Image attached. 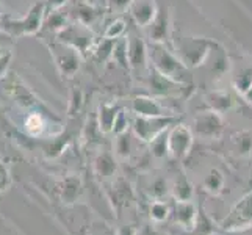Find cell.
Returning <instances> with one entry per match:
<instances>
[{
    "instance_id": "obj_29",
    "label": "cell",
    "mask_w": 252,
    "mask_h": 235,
    "mask_svg": "<svg viewBox=\"0 0 252 235\" xmlns=\"http://www.w3.org/2000/svg\"><path fill=\"white\" fill-rule=\"evenodd\" d=\"M130 127V119H128V115L126 113V110L121 108L118 116H116V121H115V129H113V132L121 135V134H126Z\"/></svg>"
},
{
    "instance_id": "obj_5",
    "label": "cell",
    "mask_w": 252,
    "mask_h": 235,
    "mask_svg": "<svg viewBox=\"0 0 252 235\" xmlns=\"http://www.w3.org/2000/svg\"><path fill=\"white\" fill-rule=\"evenodd\" d=\"M176 123L172 116H135L132 121V130L135 136L144 143H151L158 135L166 132Z\"/></svg>"
},
{
    "instance_id": "obj_6",
    "label": "cell",
    "mask_w": 252,
    "mask_h": 235,
    "mask_svg": "<svg viewBox=\"0 0 252 235\" xmlns=\"http://www.w3.org/2000/svg\"><path fill=\"white\" fill-rule=\"evenodd\" d=\"M128 69L132 71H146L149 69V44L143 39L136 29H128L126 33Z\"/></svg>"
},
{
    "instance_id": "obj_3",
    "label": "cell",
    "mask_w": 252,
    "mask_h": 235,
    "mask_svg": "<svg viewBox=\"0 0 252 235\" xmlns=\"http://www.w3.org/2000/svg\"><path fill=\"white\" fill-rule=\"evenodd\" d=\"M50 52V57L54 60L58 74L64 80H71L80 71L82 66V54L72 46H67L58 39L44 41Z\"/></svg>"
},
{
    "instance_id": "obj_21",
    "label": "cell",
    "mask_w": 252,
    "mask_h": 235,
    "mask_svg": "<svg viewBox=\"0 0 252 235\" xmlns=\"http://www.w3.org/2000/svg\"><path fill=\"white\" fill-rule=\"evenodd\" d=\"M222 185H224V176L222 172L220 169H210L208 171V174L205 176L204 179V187L207 191H210V193L213 195H218L220 191L222 190Z\"/></svg>"
},
{
    "instance_id": "obj_17",
    "label": "cell",
    "mask_w": 252,
    "mask_h": 235,
    "mask_svg": "<svg viewBox=\"0 0 252 235\" xmlns=\"http://www.w3.org/2000/svg\"><path fill=\"white\" fill-rule=\"evenodd\" d=\"M196 218H197V212L193 204L189 201H177L176 210H174V220H176V223H179L187 229H193Z\"/></svg>"
},
{
    "instance_id": "obj_9",
    "label": "cell",
    "mask_w": 252,
    "mask_h": 235,
    "mask_svg": "<svg viewBox=\"0 0 252 235\" xmlns=\"http://www.w3.org/2000/svg\"><path fill=\"white\" fill-rule=\"evenodd\" d=\"M169 155L176 160H184L193 146V130L185 124H177L169 129L168 134Z\"/></svg>"
},
{
    "instance_id": "obj_32",
    "label": "cell",
    "mask_w": 252,
    "mask_h": 235,
    "mask_svg": "<svg viewBox=\"0 0 252 235\" xmlns=\"http://www.w3.org/2000/svg\"><path fill=\"white\" fill-rule=\"evenodd\" d=\"M13 54H6L0 57V78H3L8 74V69H10V63H11Z\"/></svg>"
},
{
    "instance_id": "obj_30",
    "label": "cell",
    "mask_w": 252,
    "mask_h": 235,
    "mask_svg": "<svg viewBox=\"0 0 252 235\" xmlns=\"http://www.w3.org/2000/svg\"><path fill=\"white\" fill-rule=\"evenodd\" d=\"M83 103V91L80 86H72L69 94V111H77Z\"/></svg>"
},
{
    "instance_id": "obj_20",
    "label": "cell",
    "mask_w": 252,
    "mask_h": 235,
    "mask_svg": "<svg viewBox=\"0 0 252 235\" xmlns=\"http://www.w3.org/2000/svg\"><path fill=\"white\" fill-rule=\"evenodd\" d=\"M128 30V25L126 22V19H123V17H116L115 21H111L108 25L105 32H103V38L107 39H121L126 36V33Z\"/></svg>"
},
{
    "instance_id": "obj_26",
    "label": "cell",
    "mask_w": 252,
    "mask_h": 235,
    "mask_svg": "<svg viewBox=\"0 0 252 235\" xmlns=\"http://www.w3.org/2000/svg\"><path fill=\"white\" fill-rule=\"evenodd\" d=\"M213 232V224L208 221V218L204 215H197L196 223L193 226V234L194 235H210Z\"/></svg>"
},
{
    "instance_id": "obj_22",
    "label": "cell",
    "mask_w": 252,
    "mask_h": 235,
    "mask_svg": "<svg viewBox=\"0 0 252 235\" xmlns=\"http://www.w3.org/2000/svg\"><path fill=\"white\" fill-rule=\"evenodd\" d=\"M168 134L169 130L163 132L161 135H158L155 140H152L151 144V154L155 157V159H164V157L169 155V144H168Z\"/></svg>"
},
{
    "instance_id": "obj_4",
    "label": "cell",
    "mask_w": 252,
    "mask_h": 235,
    "mask_svg": "<svg viewBox=\"0 0 252 235\" xmlns=\"http://www.w3.org/2000/svg\"><path fill=\"white\" fill-rule=\"evenodd\" d=\"M212 46L213 42L205 38H179L174 41V52L191 69L204 65Z\"/></svg>"
},
{
    "instance_id": "obj_28",
    "label": "cell",
    "mask_w": 252,
    "mask_h": 235,
    "mask_svg": "<svg viewBox=\"0 0 252 235\" xmlns=\"http://www.w3.org/2000/svg\"><path fill=\"white\" fill-rule=\"evenodd\" d=\"M14 50V38L10 33L0 29V57L6 54H13Z\"/></svg>"
},
{
    "instance_id": "obj_19",
    "label": "cell",
    "mask_w": 252,
    "mask_h": 235,
    "mask_svg": "<svg viewBox=\"0 0 252 235\" xmlns=\"http://www.w3.org/2000/svg\"><path fill=\"white\" fill-rule=\"evenodd\" d=\"M232 149L237 155L245 157L249 155L252 151V132L249 130H241V132H237L235 135H232Z\"/></svg>"
},
{
    "instance_id": "obj_18",
    "label": "cell",
    "mask_w": 252,
    "mask_h": 235,
    "mask_svg": "<svg viewBox=\"0 0 252 235\" xmlns=\"http://www.w3.org/2000/svg\"><path fill=\"white\" fill-rule=\"evenodd\" d=\"M121 108H118L115 103H102L99 108V124L103 132H113L115 129V121Z\"/></svg>"
},
{
    "instance_id": "obj_14",
    "label": "cell",
    "mask_w": 252,
    "mask_h": 235,
    "mask_svg": "<svg viewBox=\"0 0 252 235\" xmlns=\"http://www.w3.org/2000/svg\"><path fill=\"white\" fill-rule=\"evenodd\" d=\"M67 25H69V14L67 13H62V10H55L52 13H47L44 24H42V29H41L38 36H41L44 41L57 39L58 34L62 33Z\"/></svg>"
},
{
    "instance_id": "obj_1",
    "label": "cell",
    "mask_w": 252,
    "mask_h": 235,
    "mask_svg": "<svg viewBox=\"0 0 252 235\" xmlns=\"http://www.w3.org/2000/svg\"><path fill=\"white\" fill-rule=\"evenodd\" d=\"M149 62L155 71L166 75L171 80L177 82L184 86L191 85L189 67L182 62L174 50L168 49L166 44L151 42L149 44Z\"/></svg>"
},
{
    "instance_id": "obj_15",
    "label": "cell",
    "mask_w": 252,
    "mask_h": 235,
    "mask_svg": "<svg viewBox=\"0 0 252 235\" xmlns=\"http://www.w3.org/2000/svg\"><path fill=\"white\" fill-rule=\"evenodd\" d=\"M132 110L135 116H171L154 96H136L132 101Z\"/></svg>"
},
{
    "instance_id": "obj_25",
    "label": "cell",
    "mask_w": 252,
    "mask_h": 235,
    "mask_svg": "<svg viewBox=\"0 0 252 235\" xmlns=\"http://www.w3.org/2000/svg\"><path fill=\"white\" fill-rule=\"evenodd\" d=\"M95 17H97V10L90 5H80L77 8V21L85 24V25H90L95 21Z\"/></svg>"
},
{
    "instance_id": "obj_34",
    "label": "cell",
    "mask_w": 252,
    "mask_h": 235,
    "mask_svg": "<svg viewBox=\"0 0 252 235\" xmlns=\"http://www.w3.org/2000/svg\"><path fill=\"white\" fill-rule=\"evenodd\" d=\"M130 0H110V5L113 10H124V8L130 6Z\"/></svg>"
},
{
    "instance_id": "obj_35",
    "label": "cell",
    "mask_w": 252,
    "mask_h": 235,
    "mask_svg": "<svg viewBox=\"0 0 252 235\" xmlns=\"http://www.w3.org/2000/svg\"><path fill=\"white\" fill-rule=\"evenodd\" d=\"M243 96H245V99L251 103V105H252V86H251V88L245 93V94H243Z\"/></svg>"
},
{
    "instance_id": "obj_12",
    "label": "cell",
    "mask_w": 252,
    "mask_h": 235,
    "mask_svg": "<svg viewBox=\"0 0 252 235\" xmlns=\"http://www.w3.org/2000/svg\"><path fill=\"white\" fill-rule=\"evenodd\" d=\"M149 34L151 42H158V44H166V41L171 36V14L166 5L160 3L157 17L154 22L146 29Z\"/></svg>"
},
{
    "instance_id": "obj_13",
    "label": "cell",
    "mask_w": 252,
    "mask_h": 235,
    "mask_svg": "<svg viewBox=\"0 0 252 235\" xmlns=\"http://www.w3.org/2000/svg\"><path fill=\"white\" fill-rule=\"evenodd\" d=\"M185 88H188V86L174 82L166 75H163L158 71H155L154 67H151L149 90L154 96H157V98H171V96H179Z\"/></svg>"
},
{
    "instance_id": "obj_7",
    "label": "cell",
    "mask_w": 252,
    "mask_h": 235,
    "mask_svg": "<svg viewBox=\"0 0 252 235\" xmlns=\"http://www.w3.org/2000/svg\"><path fill=\"white\" fill-rule=\"evenodd\" d=\"M58 41L64 42L67 46H72L77 49L82 55H85L86 52H93L95 42H94V33L88 25H85L79 21L69 22L67 27L57 36Z\"/></svg>"
},
{
    "instance_id": "obj_27",
    "label": "cell",
    "mask_w": 252,
    "mask_h": 235,
    "mask_svg": "<svg viewBox=\"0 0 252 235\" xmlns=\"http://www.w3.org/2000/svg\"><path fill=\"white\" fill-rule=\"evenodd\" d=\"M168 215H169V208L168 205L161 202V201H155L152 205H151V218L154 221H164L168 218Z\"/></svg>"
},
{
    "instance_id": "obj_16",
    "label": "cell",
    "mask_w": 252,
    "mask_h": 235,
    "mask_svg": "<svg viewBox=\"0 0 252 235\" xmlns=\"http://www.w3.org/2000/svg\"><path fill=\"white\" fill-rule=\"evenodd\" d=\"M205 99L208 105H210V110L218 111L221 115L235 107V99H233L227 91H222V90L210 91L207 94Z\"/></svg>"
},
{
    "instance_id": "obj_33",
    "label": "cell",
    "mask_w": 252,
    "mask_h": 235,
    "mask_svg": "<svg viewBox=\"0 0 252 235\" xmlns=\"http://www.w3.org/2000/svg\"><path fill=\"white\" fill-rule=\"evenodd\" d=\"M44 3H46V14H47L55 10H62L67 3V0H44Z\"/></svg>"
},
{
    "instance_id": "obj_8",
    "label": "cell",
    "mask_w": 252,
    "mask_h": 235,
    "mask_svg": "<svg viewBox=\"0 0 252 235\" xmlns=\"http://www.w3.org/2000/svg\"><path fill=\"white\" fill-rule=\"evenodd\" d=\"M191 130H193L194 135L205 138V140H215V138H218L224 130V121L221 113L215 110L199 113V115L194 116Z\"/></svg>"
},
{
    "instance_id": "obj_23",
    "label": "cell",
    "mask_w": 252,
    "mask_h": 235,
    "mask_svg": "<svg viewBox=\"0 0 252 235\" xmlns=\"http://www.w3.org/2000/svg\"><path fill=\"white\" fill-rule=\"evenodd\" d=\"M44 118H42L39 113H30L25 119V130H27V134L32 135V136H38L44 132Z\"/></svg>"
},
{
    "instance_id": "obj_11",
    "label": "cell",
    "mask_w": 252,
    "mask_h": 235,
    "mask_svg": "<svg viewBox=\"0 0 252 235\" xmlns=\"http://www.w3.org/2000/svg\"><path fill=\"white\" fill-rule=\"evenodd\" d=\"M160 3L157 0H133L128 10L136 29H147L157 17Z\"/></svg>"
},
{
    "instance_id": "obj_31",
    "label": "cell",
    "mask_w": 252,
    "mask_h": 235,
    "mask_svg": "<svg viewBox=\"0 0 252 235\" xmlns=\"http://www.w3.org/2000/svg\"><path fill=\"white\" fill-rule=\"evenodd\" d=\"M116 151L119 155H123V157H127V155H130V152H132V138H130V135L127 132L119 135Z\"/></svg>"
},
{
    "instance_id": "obj_24",
    "label": "cell",
    "mask_w": 252,
    "mask_h": 235,
    "mask_svg": "<svg viewBox=\"0 0 252 235\" xmlns=\"http://www.w3.org/2000/svg\"><path fill=\"white\" fill-rule=\"evenodd\" d=\"M172 193H174V198H176L177 201H189L193 190H191L189 182L182 176L176 180V184H174Z\"/></svg>"
},
{
    "instance_id": "obj_10",
    "label": "cell",
    "mask_w": 252,
    "mask_h": 235,
    "mask_svg": "<svg viewBox=\"0 0 252 235\" xmlns=\"http://www.w3.org/2000/svg\"><path fill=\"white\" fill-rule=\"evenodd\" d=\"M251 224H252V191L232 208L230 215L221 223V226L224 231H241L249 228Z\"/></svg>"
},
{
    "instance_id": "obj_2",
    "label": "cell",
    "mask_w": 252,
    "mask_h": 235,
    "mask_svg": "<svg viewBox=\"0 0 252 235\" xmlns=\"http://www.w3.org/2000/svg\"><path fill=\"white\" fill-rule=\"evenodd\" d=\"M46 19V3L44 0L34 2L27 14L22 17H11L5 16L0 19V29L10 33L14 39H19L24 36H34L39 34L42 24Z\"/></svg>"
}]
</instances>
